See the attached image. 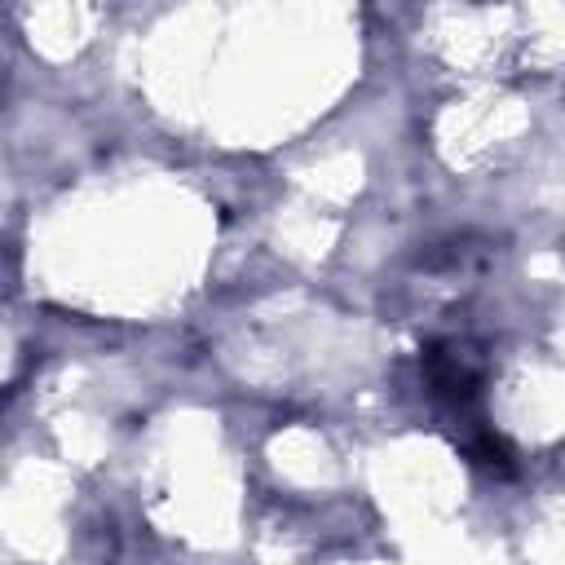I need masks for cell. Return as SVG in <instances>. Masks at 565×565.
<instances>
[{
    "instance_id": "obj_1",
    "label": "cell",
    "mask_w": 565,
    "mask_h": 565,
    "mask_svg": "<svg viewBox=\"0 0 565 565\" xmlns=\"http://www.w3.org/2000/svg\"><path fill=\"white\" fill-rule=\"evenodd\" d=\"M419 366H424V380H428V393L437 397V402H446V411L450 415H459V419H468V433H477V428H486L472 411H477V402H481V371L455 349V344H441V340H433V344H424V353H419Z\"/></svg>"
}]
</instances>
